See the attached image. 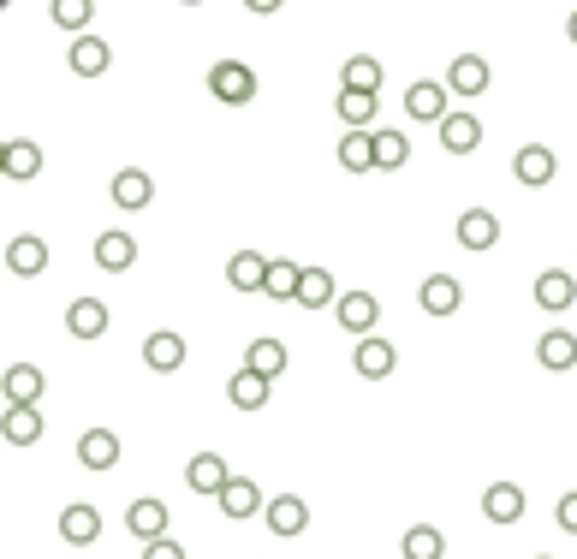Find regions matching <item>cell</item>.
Instances as JSON below:
<instances>
[{
  "instance_id": "6da1fadb",
  "label": "cell",
  "mask_w": 577,
  "mask_h": 559,
  "mask_svg": "<svg viewBox=\"0 0 577 559\" xmlns=\"http://www.w3.org/2000/svg\"><path fill=\"white\" fill-rule=\"evenodd\" d=\"M209 96L227 101V108H244V101L257 96V72H250L244 61H220V66H209Z\"/></svg>"
},
{
  "instance_id": "7a4b0ae2",
  "label": "cell",
  "mask_w": 577,
  "mask_h": 559,
  "mask_svg": "<svg viewBox=\"0 0 577 559\" xmlns=\"http://www.w3.org/2000/svg\"><path fill=\"white\" fill-rule=\"evenodd\" d=\"M447 84H435V78H417V84H411V90H405V113H411V120H417V125H447L453 120V108H447Z\"/></svg>"
},
{
  "instance_id": "3957f363",
  "label": "cell",
  "mask_w": 577,
  "mask_h": 559,
  "mask_svg": "<svg viewBox=\"0 0 577 559\" xmlns=\"http://www.w3.org/2000/svg\"><path fill=\"white\" fill-rule=\"evenodd\" d=\"M577 304V268H542L536 274V310L559 316Z\"/></svg>"
},
{
  "instance_id": "277c9868",
  "label": "cell",
  "mask_w": 577,
  "mask_h": 559,
  "mask_svg": "<svg viewBox=\"0 0 577 559\" xmlns=\"http://www.w3.org/2000/svg\"><path fill=\"white\" fill-rule=\"evenodd\" d=\"M150 202H155V179L143 167H120V173H113V209L138 215V209H150Z\"/></svg>"
},
{
  "instance_id": "5b68a950",
  "label": "cell",
  "mask_w": 577,
  "mask_h": 559,
  "mask_svg": "<svg viewBox=\"0 0 577 559\" xmlns=\"http://www.w3.org/2000/svg\"><path fill=\"white\" fill-rule=\"evenodd\" d=\"M108 304H101V298H72L66 304V333H72V340H101V333H108Z\"/></svg>"
},
{
  "instance_id": "8992f818",
  "label": "cell",
  "mask_w": 577,
  "mask_h": 559,
  "mask_svg": "<svg viewBox=\"0 0 577 559\" xmlns=\"http://www.w3.org/2000/svg\"><path fill=\"white\" fill-rule=\"evenodd\" d=\"M512 173H518V185H530V190H542V185H554V173H559V161L547 143H524L512 161Z\"/></svg>"
},
{
  "instance_id": "52a82bcc",
  "label": "cell",
  "mask_w": 577,
  "mask_h": 559,
  "mask_svg": "<svg viewBox=\"0 0 577 559\" xmlns=\"http://www.w3.org/2000/svg\"><path fill=\"white\" fill-rule=\"evenodd\" d=\"M334 316H339V328H346V333L369 340V333H375V321H381V304L369 298V292H346V298L334 304Z\"/></svg>"
},
{
  "instance_id": "ba28073f",
  "label": "cell",
  "mask_w": 577,
  "mask_h": 559,
  "mask_svg": "<svg viewBox=\"0 0 577 559\" xmlns=\"http://www.w3.org/2000/svg\"><path fill=\"white\" fill-rule=\"evenodd\" d=\"M61 541H72V548L101 541V512L90 506V500H72V506L61 512Z\"/></svg>"
},
{
  "instance_id": "9c48e42d",
  "label": "cell",
  "mask_w": 577,
  "mask_h": 559,
  "mask_svg": "<svg viewBox=\"0 0 577 559\" xmlns=\"http://www.w3.org/2000/svg\"><path fill=\"white\" fill-rule=\"evenodd\" d=\"M126 529L143 541V548H150V541L167 536V506H161V500H150V494L131 500V506H126Z\"/></svg>"
},
{
  "instance_id": "30bf717a",
  "label": "cell",
  "mask_w": 577,
  "mask_h": 559,
  "mask_svg": "<svg viewBox=\"0 0 577 559\" xmlns=\"http://www.w3.org/2000/svg\"><path fill=\"white\" fill-rule=\"evenodd\" d=\"M269 268H274V256L239 250V256L227 262V286H232V292H269Z\"/></svg>"
},
{
  "instance_id": "8fae6325",
  "label": "cell",
  "mask_w": 577,
  "mask_h": 559,
  "mask_svg": "<svg viewBox=\"0 0 577 559\" xmlns=\"http://www.w3.org/2000/svg\"><path fill=\"white\" fill-rule=\"evenodd\" d=\"M185 482H190V489H197V494H227V482H232V470H227V459H220V452H197V459H190L185 464Z\"/></svg>"
},
{
  "instance_id": "7c38bea8",
  "label": "cell",
  "mask_w": 577,
  "mask_h": 559,
  "mask_svg": "<svg viewBox=\"0 0 577 559\" xmlns=\"http://www.w3.org/2000/svg\"><path fill=\"white\" fill-rule=\"evenodd\" d=\"M488 84H494V72H488L482 54H458V61L447 66V90L453 96H482Z\"/></svg>"
},
{
  "instance_id": "4fadbf2b",
  "label": "cell",
  "mask_w": 577,
  "mask_h": 559,
  "mask_svg": "<svg viewBox=\"0 0 577 559\" xmlns=\"http://www.w3.org/2000/svg\"><path fill=\"white\" fill-rule=\"evenodd\" d=\"M482 518L488 524H518V518H524V489H518V482H488Z\"/></svg>"
},
{
  "instance_id": "5bb4252c",
  "label": "cell",
  "mask_w": 577,
  "mask_h": 559,
  "mask_svg": "<svg viewBox=\"0 0 577 559\" xmlns=\"http://www.w3.org/2000/svg\"><path fill=\"white\" fill-rule=\"evenodd\" d=\"M458 244L465 250H494L500 244V215L494 209H465L458 215Z\"/></svg>"
},
{
  "instance_id": "9a60e30c",
  "label": "cell",
  "mask_w": 577,
  "mask_h": 559,
  "mask_svg": "<svg viewBox=\"0 0 577 559\" xmlns=\"http://www.w3.org/2000/svg\"><path fill=\"white\" fill-rule=\"evenodd\" d=\"M351 363H358L363 381H388V375L399 370V351H393L388 340H375V333H369V340H358V351H351Z\"/></svg>"
},
{
  "instance_id": "2e32d148",
  "label": "cell",
  "mask_w": 577,
  "mask_h": 559,
  "mask_svg": "<svg viewBox=\"0 0 577 559\" xmlns=\"http://www.w3.org/2000/svg\"><path fill=\"white\" fill-rule=\"evenodd\" d=\"M269 529H274L280 541L304 536V529H309V506H304L298 494H274V500H269Z\"/></svg>"
},
{
  "instance_id": "e0dca14e",
  "label": "cell",
  "mask_w": 577,
  "mask_h": 559,
  "mask_svg": "<svg viewBox=\"0 0 577 559\" xmlns=\"http://www.w3.org/2000/svg\"><path fill=\"white\" fill-rule=\"evenodd\" d=\"M417 304H423L428 316H458V304H465V286H458L453 274H428L423 292H417Z\"/></svg>"
},
{
  "instance_id": "ac0fdd59",
  "label": "cell",
  "mask_w": 577,
  "mask_h": 559,
  "mask_svg": "<svg viewBox=\"0 0 577 559\" xmlns=\"http://www.w3.org/2000/svg\"><path fill=\"white\" fill-rule=\"evenodd\" d=\"M7 268L19 280H36L42 268H48V244H42L36 232H19V239L7 244Z\"/></svg>"
},
{
  "instance_id": "d6986e66",
  "label": "cell",
  "mask_w": 577,
  "mask_h": 559,
  "mask_svg": "<svg viewBox=\"0 0 577 559\" xmlns=\"http://www.w3.org/2000/svg\"><path fill=\"white\" fill-rule=\"evenodd\" d=\"M536 363H542V370H554V375H566L571 363H577V333H566V328H547L542 340H536Z\"/></svg>"
},
{
  "instance_id": "ffe728a7",
  "label": "cell",
  "mask_w": 577,
  "mask_h": 559,
  "mask_svg": "<svg viewBox=\"0 0 577 559\" xmlns=\"http://www.w3.org/2000/svg\"><path fill=\"white\" fill-rule=\"evenodd\" d=\"M78 459H84V470H113V464H120V435H113V429H84Z\"/></svg>"
},
{
  "instance_id": "44dd1931",
  "label": "cell",
  "mask_w": 577,
  "mask_h": 559,
  "mask_svg": "<svg viewBox=\"0 0 577 559\" xmlns=\"http://www.w3.org/2000/svg\"><path fill=\"white\" fill-rule=\"evenodd\" d=\"M0 173H7V179H36V173H42V150L31 138H7V150H0Z\"/></svg>"
},
{
  "instance_id": "7402d4cb",
  "label": "cell",
  "mask_w": 577,
  "mask_h": 559,
  "mask_svg": "<svg viewBox=\"0 0 577 559\" xmlns=\"http://www.w3.org/2000/svg\"><path fill=\"white\" fill-rule=\"evenodd\" d=\"M131 262H138V239H131V232H101V239H96V268L126 274Z\"/></svg>"
},
{
  "instance_id": "603a6c76",
  "label": "cell",
  "mask_w": 577,
  "mask_h": 559,
  "mask_svg": "<svg viewBox=\"0 0 577 559\" xmlns=\"http://www.w3.org/2000/svg\"><path fill=\"white\" fill-rule=\"evenodd\" d=\"M143 363H150L155 375H173L185 363V340H179V333H167V328L150 333V340H143Z\"/></svg>"
},
{
  "instance_id": "cb8c5ba5",
  "label": "cell",
  "mask_w": 577,
  "mask_h": 559,
  "mask_svg": "<svg viewBox=\"0 0 577 559\" xmlns=\"http://www.w3.org/2000/svg\"><path fill=\"white\" fill-rule=\"evenodd\" d=\"M66 66L78 72V78H101V72L113 66V48L101 36H78V42H72V61Z\"/></svg>"
},
{
  "instance_id": "d4e9b609",
  "label": "cell",
  "mask_w": 577,
  "mask_h": 559,
  "mask_svg": "<svg viewBox=\"0 0 577 559\" xmlns=\"http://www.w3.org/2000/svg\"><path fill=\"white\" fill-rule=\"evenodd\" d=\"M0 435H7V447H36V440H42V410L36 405H7Z\"/></svg>"
},
{
  "instance_id": "484cf974",
  "label": "cell",
  "mask_w": 577,
  "mask_h": 559,
  "mask_svg": "<svg viewBox=\"0 0 577 559\" xmlns=\"http://www.w3.org/2000/svg\"><path fill=\"white\" fill-rule=\"evenodd\" d=\"M477 143H482V120H477V113H453V120L440 125V150H447V155H470Z\"/></svg>"
},
{
  "instance_id": "4316f807",
  "label": "cell",
  "mask_w": 577,
  "mask_h": 559,
  "mask_svg": "<svg viewBox=\"0 0 577 559\" xmlns=\"http://www.w3.org/2000/svg\"><path fill=\"white\" fill-rule=\"evenodd\" d=\"M244 370H250V375H262V381L286 375V346L269 340V333H262V340H250V351H244Z\"/></svg>"
},
{
  "instance_id": "83f0119b",
  "label": "cell",
  "mask_w": 577,
  "mask_h": 559,
  "mask_svg": "<svg viewBox=\"0 0 577 559\" xmlns=\"http://www.w3.org/2000/svg\"><path fill=\"white\" fill-rule=\"evenodd\" d=\"M220 512H227V518H250V512H269V500H262V489L250 476H232L227 494H220Z\"/></svg>"
},
{
  "instance_id": "f1b7e54d",
  "label": "cell",
  "mask_w": 577,
  "mask_h": 559,
  "mask_svg": "<svg viewBox=\"0 0 577 559\" xmlns=\"http://www.w3.org/2000/svg\"><path fill=\"white\" fill-rule=\"evenodd\" d=\"M0 393H7V405H36L42 399V370L36 363H12L7 381H0Z\"/></svg>"
},
{
  "instance_id": "f546056e",
  "label": "cell",
  "mask_w": 577,
  "mask_h": 559,
  "mask_svg": "<svg viewBox=\"0 0 577 559\" xmlns=\"http://www.w3.org/2000/svg\"><path fill=\"white\" fill-rule=\"evenodd\" d=\"M339 292H334V274L328 268H304L298 280V310H334Z\"/></svg>"
},
{
  "instance_id": "4dcf8cb0",
  "label": "cell",
  "mask_w": 577,
  "mask_h": 559,
  "mask_svg": "<svg viewBox=\"0 0 577 559\" xmlns=\"http://www.w3.org/2000/svg\"><path fill=\"white\" fill-rule=\"evenodd\" d=\"M339 167L375 173V131H346V138H339Z\"/></svg>"
},
{
  "instance_id": "1f68e13d",
  "label": "cell",
  "mask_w": 577,
  "mask_h": 559,
  "mask_svg": "<svg viewBox=\"0 0 577 559\" xmlns=\"http://www.w3.org/2000/svg\"><path fill=\"white\" fill-rule=\"evenodd\" d=\"M339 90H358V96H375L381 90V66L369 61V54H351L346 66H339Z\"/></svg>"
},
{
  "instance_id": "d6a6232c",
  "label": "cell",
  "mask_w": 577,
  "mask_h": 559,
  "mask_svg": "<svg viewBox=\"0 0 577 559\" xmlns=\"http://www.w3.org/2000/svg\"><path fill=\"white\" fill-rule=\"evenodd\" d=\"M269 387H274V381H262V375L239 370V375L227 381V399L239 405V410H262V405H269Z\"/></svg>"
},
{
  "instance_id": "836d02e7",
  "label": "cell",
  "mask_w": 577,
  "mask_h": 559,
  "mask_svg": "<svg viewBox=\"0 0 577 559\" xmlns=\"http://www.w3.org/2000/svg\"><path fill=\"white\" fill-rule=\"evenodd\" d=\"M399 548H405V559H440V553H447V536H440L435 524H411Z\"/></svg>"
},
{
  "instance_id": "e575fe53",
  "label": "cell",
  "mask_w": 577,
  "mask_h": 559,
  "mask_svg": "<svg viewBox=\"0 0 577 559\" xmlns=\"http://www.w3.org/2000/svg\"><path fill=\"white\" fill-rule=\"evenodd\" d=\"M411 161V138L405 131H375V173H399Z\"/></svg>"
},
{
  "instance_id": "d590c367",
  "label": "cell",
  "mask_w": 577,
  "mask_h": 559,
  "mask_svg": "<svg viewBox=\"0 0 577 559\" xmlns=\"http://www.w3.org/2000/svg\"><path fill=\"white\" fill-rule=\"evenodd\" d=\"M334 113L346 120V131H369V120H375V96H358V90H339Z\"/></svg>"
},
{
  "instance_id": "8d00e7d4",
  "label": "cell",
  "mask_w": 577,
  "mask_h": 559,
  "mask_svg": "<svg viewBox=\"0 0 577 559\" xmlns=\"http://www.w3.org/2000/svg\"><path fill=\"white\" fill-rule=\"evenodd\" d=\"M48 19H54V24H61V31H72V36H84V24H90V19H96V7H90V0H54V7H48Z\"/></svg>"
},
{
  "instance_id": "74e56055",
  "label": "cell",
  "mask_w": 577,
  "mask_h": 559,
  "mask_svg": "<svg viewBox=\"0 0 577 559\" xmlns=\"http://www.w3.org/2000/svg\"><path fill=\"white\" fill-rule=\"evenodd\" d=\"M298 280H304L298 262H280V256H274V268H269V298H292V304H298Z\"/></svg>"
},
{
  "instance_id": "f35d334b",
  "label": "cell",
  "mask_w": 577,
  "mask_h": 559,
  "mask_svg": "<svg viewBox=\"0 0 577 559\" xmlns=\"http://www.w3.org/2000/svg\"><path fill=\"white\" fill-rule=\"evenodd\" d=\"M554 518H559V529H566V536H577V489L559 494V512H554Z\"/></svg>"
},
{
  "instance_id": "ab89813d",
  "label": "cell",
  "mask_w": 577,
  "mask_h": 559,
  "mask_svg": "<svg viewBox=\"0 0 577 559\" xmlns=\"http://www.w3.org/2000/svg\"><path fill=\"white\" fill-rule=\"evenodd\" d=\"M143 559H185V548H179V541H167V536H161V541H150V548H143Z\"/></svg>"
},
{
  "instance_id": "60d3db41",
  "label": "cell",
  "mask_w": 577,
  "mask_h": 559,
  "mask_svg": "<svg viewBox=\"0 0 577 559\" xmlns=\"http://www.w3.org/2000/svg\"><path fill=\"white\" fill-rule=\"evenodd\" d=\"M566 36H571V42H577V12H571V19H566Z\"/></svg>"
},
{
  "instance_id": "b9f144b4",
  "label": "cell",
  "mask_w": 577,
  "mask_h": 559,
  "mask_svg": "<svg viewBox=\"0 0 577 559\" xmlns=\"http://www.w3.org/2000/svg\"><path fill=\"white\" fill-rule=\"evenodd\" d=\"M536 559H554V553H536Z\"/></svg>"
}]
</instances>
